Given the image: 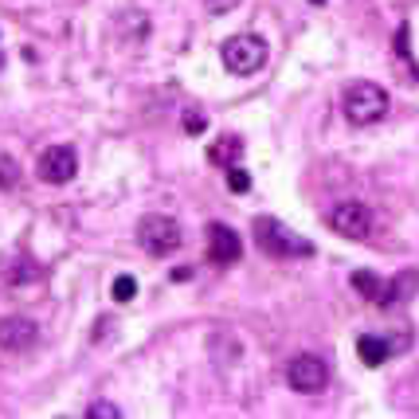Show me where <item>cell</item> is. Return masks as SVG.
<instances>
[{"label":"cell","instance_id":"cell-2","mask_svg":"<svg viewBox=\"0 0 419 419\" xmlns=\"http://www.w3.org/2000/svg\"><path fill=\"white\" fill-rule=\"evenodd\" d=\"M341 110H345V118H349L353 126H372V122H380L388 114V94H384V87H376V82H353V87L345 90Z\"/></svg>","mask_w":419,"mask_h":419},{"label":"cell","instance_id":"cell-5","mask_svg":"<svg viewBox=\"0 0 419 419\" xmlns=\"http://www.w3.org/2000/svg\"><path fill=\"white\" fill-rule=\"evenodd\" d=\"M325 220H330V228L337 231V235H345V240H369L372 235V212H369V204H360V200H341V204H333Z\"/></svg>","mask_w":419,"mask_h":419},{"label":"cell","instance_id":"cell-6","mask_svg":"<svg viewBox=\"0 0 419 419\" xmlns=\"http://www.w3.org/2000/svg\"><path fill=\"white\" fill-rule=\"evenodd\" d=\"M286 380H290V388H294V392H302V396H314V392H321L325 384H330V369H325V360H321V357H314V353H302V357L290 360Z\"/></svg>","mask_w":419,"mask_h":419},{"label":"cell","instance_id":"cell-16","mask_svg":"<svg viewBox=\"0 0 419 419\" xmlns=\"http://www.w3.org/2000/svg\"><path fill=\"white\" fill-rule=\"evenodd\" d=\"M228 189L231 192H247L251 189V177L240 169V165H231V169H228Z\"/></svg>","mask_w":419,"mask_h":419},{"label":"cell","instance_id":"cell-3","mask_svg":"<svg viewBox=\"0 0 419 419\" xmlns=\"http://www.w3.org/2000/svg\"><path fill=\"white\" fill-rule=\"evenodd\" d=\"M220 55H223V67H228L231 75H255V71L267 63V40L243 31V36H231V40L223 43Z\"/></svg>","mask_w":419,"mask_h":419},{"label":"cell","instance_id":"cell-4","mask_svg":"<svg viewBox=\"0 0 419 419\" xmlns=\"http://www.w3.org/2000/svg\"><path fill=\"white\" fill-rule=\"evenodd\" d=\"M138 243L153 259H165V255H172L180 247V223L169 220V216H145L138 223Z\"/></svg>","mask_w":419,"mask_h":419},{"label":"cell","instance_id":"cell-22","mask_svg":"<svg viewBox=\"0 0 419 419\" xmlns=\"http://www.w3.org/2000/svg\"><path fill=\"white\" fill-rule=\"evenodd\" d=\"M0 67H4V55H0Z\"/></svg>","mask_w":419,"mask_h":419},{"label":"cell","instance_id":"cell-17","mask_svg":"<svg viewBox=\"0 0 419 419\" xmlns=\"http://www.w3.org/2000/svg\"><path fill=\"white\" fill-rule=\"evenodd\" d=\"M16 177H20V169H16V161L0 157V189H12V184H16Z\"/></svg>","mask_w":419,"mask_h":419},{"label":"cell","instance_id":"cell-13","mask_svg":"<svg viewBox=\"0 0 419 419\" xmlns=\"http://www.w3.org/2000/svg\"><path fill=\"white\" fill-rule=\"evenodd\" d=\"M353 290H357V294H365V298L369 302H384V286H388V282H380L376 274H372V270H353Z\"/></svg>","mask_w":419,"mask_h":419},{"label":"cell","instance_id":"cell-1","mask_svg":"<svg viewBox=\"0 0 419 419\" xmlns=\"http://www.w3.org/2000/svg\"><path fill=\"white\" fill-rule=\"evenodd\" d=\"M251 231H255L259 251L270 255V259H306V255H314V247H309L306 240H298V235H294L286 223H279L274 216H259Z\"/></svg>","mask_w":419,"mask_h":419},{"label":"cell","instance_id":"cell-21","mask_svg":"<svg viewBox=\"0 0 419 419\" xmlns=\"http://www.w3.org/2000/svg\"><path fill=\"white\" fill-rule=\"evenodd\" d=\"M314 4H325V0H314Z\"/></svg>","mask_w":419,"mask_h":419},{"label":"cell","instance_id":"cell-15","mask_svg":"<svg viewBox=\"0 0 419 419\" xmlns=\"http://www.w3.org/2000/svg\"><path fill=\"white\" fill-rule=\"evenodd\" d=\"M133 294H138V282H133L130 274H118V279H114V302H130Z\"/></svg>","mask_w":419,"mask_h":419},{"label":"cell","instance_id":"cell-18","mask_svg":"<svg viewBox=\"0 0 419 419\" xmlns=\"http://www.w3.org/2000/svg\"><path fill=\"white\" fill-rule=\"evenodd\" d=\"M204 130H208V118H204L200 110L184 114V133H204Z\"/></svg>","mask_w":419,"mask_h":419},{"label":"cell","instance_id":"cell-8","mask_svg":"<svg viewBox=\"0 0 419 419\" xmlns=\"http://www.w3.org/2000/svg\"><path fill=\"white\" fill-rule=\"evenodd\" d=\"M240 255H243L240 235H235L228 223H212L208 228V259L216 263V267H231V263H240Z\"/></svg>","mask_w":419,"mask_h":419},{"label":"cell","instance_id":"cell-11","mask_svg":"<svg viewBox=\"0 0 419 419\" xmlns=\"http://www.w3.org/2000/svg\"><path fill=\"white\" fill-rule=\"evenodd\" d=\"M419 294V270H399L396 279L384 286V302L380 306H396V302H408Z\"/></svg>","mask_w":419,"mask_h":419},{"label":"cell","instance_id":"cell-9","mask_svg":"<svg viewBox=\"0 0 419 419\" xmlns=\"http://www.w3.org/2000/svg\"><path fill=\"white\" fill-rule=\"evenodd\" d=\"M40 341V325L31 318H4L0 321V349L4 353H24Z\"/></svg>","mask_w":419,"mask_h":419},{"label":"cell","instance_id":"cell-14","mask_svg":"<svg viewBox=\"0 0 419 419\" xmlns=\"http://www.w3.org/2000/svg\"><path fill=\"white\" fill-rule=\"evenodd\" d=\"M408 24H399V31H396V63L404 67V75H408V82H419V67L411 63V47H408Z\"/></svg>","mask_w":419,"mask_h":419},{"label":"cell","instance_id":"cell-19","mask_svg":"<svg viewBox=\"0 0 419 419\" xmlns=\"http://www.w3.org/2000/svg\"><path fill=\"white\" fill-rule=\"evenodd\" d=\"M90 416H94V419H114V416H122V411L114 408V404H106V399H98V404L90 408Z\"/></svg>","mask_w":419,"mask_h":419},{"label":"cell","instance_id":"cell-20","mask_svg":"<svg viewBox=\"0 0 419 419\" xmlns=\"http://www.w3.org/2000/svg\"><path fill=\"white\" fill-rule=\"evenodd\" d=\"M235 4H240V0H204V8H208L212 16H223V12H231Z\"/></svg>","mask_w":419,"mask_h":419},{"label":"cell","instance_id":"cell-7","mask_svg":"<svg viewBox=\"0 0 419 419\" xmlns=\"http://www.w3.org/2000/svg\"><path fill=\"white\" fill-rule=\"evenodd\" d=\"M36 169H40V180L43 184H67L75 172H79V157L71 145H47L36 161Z\"/></svg>","mask_w":419,"mask_h":419},{"label":"cell","instance_id":"cell-10","mask_svg":"<svg viewBox=\"0 0 419 419\" xmlns=\"http://www.w3.org/2000/svg\"><path fill=\"white\" fill-rule=\"evenodd\" d=\"M240 157H243V141L235 138V133H223V138H216L208 145V161H212V165H220V169L240 165Z\"/></svg>","mask_w":419,"mask_h":419},{"label":"cell","instance_id":"cell-12","mask_svg":"<svg viewBox=\"0 0 419 419\" xmlns=\"http://www.w3.org/2000/svg\"><path fill=\"white\" fill-rule=\"evenodd\" d=\"M357 353H360V360H365L369 369H380V365L388 360V353H392V341H384V337H372V333H365V337L357 341Z\"/></svg>","mask_w":419,"mask_h":419}]
</instances>
